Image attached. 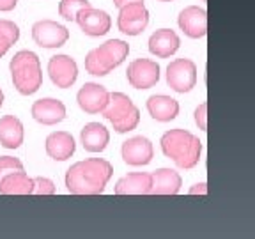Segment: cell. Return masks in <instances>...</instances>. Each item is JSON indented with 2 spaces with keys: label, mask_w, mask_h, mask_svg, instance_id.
<instances>
[{
  "label": "cell",
  "mask_w": 255,
  "mask_h": 239,
  "mask_svg": "<svg viewBox=\"0 0 255 239\" xmlns=\"http://www.w3.org/2000/svg\"><path fill=\"white\" fill-rule=\"evenodd\" d=\"M114 175V167L108 159L87 158L76 161L68 168L64 175V183L71 195H101L108 181Z\"/></svg>",
  "instance_id": "6da1fadb"
},
{
  "label": "cell",
  "mask_w": 255,
  "mask_h": 239,
  "mask_svg": "<svg viewBox=\"0 0 255 239\" xmlns=\"http://www.w3.org/2000/svg\"><path fill=\"white\" fill-rule=\"evenodd\" d=\"M159 147L168 159L184 170L195 168L202 156V142L199 136L181 127L165 131L159 138Z\"/></svg>",
  "instance_id": "7a4b0ae2"
},
{
  "label": "cell",
  "mask_w": 255,
  "mask_h": 239,
  "mask_svg": "<svg viewBox=\"0 0 255 239\" xmlns=\"http://www.w3.org/2000/svg\"><path fill=\"white\" fill-rule=\"evenodd\" d=\"M12 85L21 96L36 94L43 85V69L39 57L30 50H20L9 62Z\"/></svg>",
  "instance_id": "3957f363"
},
{
  "label": "cell",
  "mask_w": 255,
  "mask_h": 239,
  "mask_svg": "<svg viewBox=\"0 0 255 239\" xmlns=\"http://www.w3.org/2000/svg\"><path fill=\"white\" fill-rule=\"evenodd\" d=\"M129 44L123 39H108L85 55V71L92 76H107L128 59Z\"/></svg>",
  "instance_id": "277c9868"
},
{
  "label": "cell",
  "mask_w": 255,
  "mask_h": 239,
  "mask_svg": "<svg viewBox=\"0 0 255 239\" xmlns=\"http://www.w3.org/2000/svg\"><path fill=\"white\" fill-rule=\"evenodd\" d=\"M101 116L112 124V127L117 133L124 135L133 129H136L140 122V110L131 98L124 92H110L105 108L101 110Z\"/></svg>",
  "instance_id": "5b68a950"
},
{
  "label": "cell",
  "mask_w": 255,
  "mask_h": 239,
  "mask_svg": "<svg viewBox=\"0 0 255 239\" xmlns=\"http://www.w3.org/2000/svg\"><path fill=\"white\" fill-rule=\"evenodd\" d=\"M197 64L191 59H175L167 66V85L172 91L179 92V94H186V92L193 91V87L197 85Z\"/></svg>",
  "instance_id": "8992f818"
},
{
  "label": "cell",
  "mask_w": 255,
  "mask_h": 239,
  "mask_svg": "<svg viewBox=\"0 0 255 239\" xmlns=\"http://www.w3.org/2000/svg\"><path fill=\"white\" fill-rule=\"evenodd\" d=\"M159 76H161V68L156 60L151 59H135L128 64L126 69V78L128 84L131 85L133 89H140V91H145V89L154 87L159 82Z\"/></svg>",
  "instance_id": "52a82bcc"
},
{
  "label": "cell",
  "mask_w": 255,
  "mask_h": 239,
  "mask_svg": "<svg viewBox=\"0 0 255 239\" xmlns=\"http://www.w3.org/2000/svg\"><path fill=\"white\" fill-rule=\"evenodd\" d=\"M149 25V11L143 2L126 4L119 7L117 16V28L126 36H138Z\"/></svg>",
  "instance_id": "ba28073f"
},
{
  "label": "cell",
  "mask_w": 255,
  "mask_h": 239,
  "mask_svg": "<svg viewBox=\"0 0 255 239\" xmlns=\"http://www.w3.org/2000/svg\"><path fill=\"white\" fill-rule=\"evenodd\" d=\"M32 39L37 46L53 50L68 43L69 30L53 20H39L32 25Z\"/></svg>",
  "instance_id": "9c48e42d"
},
{
  "label": "cell",
  "mask_w": 255,
  "mask_h": 239,
  "mask_svg": "<svg viewBox=\"0 0 255 239\" xmlns=\"http://www.w3.org/2000/svg\"><path fill=\"white\" fill-rule=\"evenodd\" d=\"M48 76L52 80V84L59 89H69L76 84L78 80V64L71 55H53L48 60Z\"/></svg>",
  "instance_id": "30bf717a"
},
{
  "label": "cell",
  "mask_w": 255,
  "mask_h": 239,
  "mask_svg": "<svg viewBox=\"0 0 255 239\" xmlns=\"http://www.w3.org/2000/svg\"><path fill=\"white\" fill-rule=\"evenodd\" d=\"M123 161L129 167H145L154 158V147L147 136L136 135L123 142L121 147Z\"/></svg>",
  "instance_id": "8fae6325"
},
{
  "label": "cell",
  "mask_w": 255,
  "mask_h": 239,
  "mask_svg": "<svg viewBox=\"0 0 255 239\" xmlns=\"http://www.w3.org/2000/svg\"><path fill=\"white\" fill-rule=\"evenodd\" d=\"M75 23L80 27V30L84 32L85 36L91 37H100L108 34L112 28V18L107 11L103 9H96L92 5L82 9L76 14Z\"/></svg>",
  "instance_id": "7c38bea8"
},
{
  "label": "cell",
  "mask_w": 255,
  "mask_h": 239,
  "mask_svg": "<svg viewBox=\"0 0 255 239\" xmlns=\"http://www.w3.org/2000/svg\"><path fill=\"white\" fill-rule=\"evenodd\" d=\"M30 114L36 122L43 124V126H55L66 119L68 108L62 101L55 100V98H41L32 103Z\"/></svg>",
  "instance_id": "4fadbf2b"
},
{
  "label": "cell",
  "mask_w": 255,
  "mask_h": 239,
  "mask_svg": "<svg viewBox=\"0 0 255 239\" xmlns=\"http://www.w3.org/2000/svg\"><path fill=\"white\" fill-rule=\"evenodd\" d=\"M177 25L190 39H202L207 36V11L199 5H188L177 16Z\"/></svg>",
  "instance_id": "5bb4252c"
},
{
  "label": "cell",
  "mask_w": 255,
  "mask_h": 239,
  "mask_svg": "<svg viewBox=\"0 0 255 239\" xmlns=\"http://www.w3.org/2000/svg\"><path fill=\"white\" fill-rule=\"evenodd\" d=\"M107 87L101 84H96V82H89L84 84V87L80 89L78 94H76V101H78V107L89 114V116H96V114H101V110L105 108L108 101Z\"/></svg>",
  "instance_id": "9a60e30c"
},
{
  "label": "cell",
  "mask_w": 255,
  "mask_h": 239,
  "mask_svg": "<svg viewBox=\"0 0 255 239\" xmlns=\"http://www.w3.org/2000/svg\"><path fill=\"white\" fill-rule=\"evenodd\" d=\"M149 52L158 59H168L175 55L181 46V37L172 28H158L149 37Z\"/></svg>",
  "instance_id": "2e32d148"
},
{
  "label": "cell",
  "mask_w": 255,
  "mask_h": 239,
  "mask_svg": "<svg viewBox=\"0 0 255 239\" xmlns=\"http://www.w3.org/2000/svg\"><path fill=\"white\" fill-rule=\"evenodd\" d=\"M183 186V177L174 168H158L151 174L149 195H177Z\"/></svg>",
  "instance_id": "e0dca14e"
},
{
  "label": "cell",
  "mask_w": 255,
  "mask_h": 239,
  "mask_svg": "<svg viewBox=\"0 0 255 239\" xmlns=\"http://www.w3.org/2000/svg\"><path fill=\"white\" fill-rule=\"evenodd\" d=\"M44 151L55 161H68L76 151V142L71 133L53 131L44 140Z\"/></svg>",
  "instance_id": "ac0fdd59"
},
{
  "label": "cell",
  "mask_w": 255,
  "mask_h": 239,
  "mask_svg": "<svg viewBox=\"0 0 255 239\" xmlns=\"http://www.w3.org/2000/svg\"><path fill=\"white\" fill-rule=\"evenodd\" d=\"M145 108H147L149 116L158 122H170L175 117L179 116L181 107L179 101L170 98L167 94H154L145 101Z\"/></svg>",
  "instance_id": "d6986e66"
},
{
  "label": "cell",
  "mask_w": 255,
  "mask_h": 239,
  "mask_svg": "<svg viewBox=\"0 0 255 239\" xmlns=\"http://www.w3.org/2000/svg\"><path fill=\"white\" fill-rule=\"evenodd\" d=\"M80 142L87 152H103L110 143V131L105 124L100 122H87L80 131Z\"/></svg>",
  "instance_id": "ffe728a7"
},
{
  "label": "cell",
  "mask_w": 255,
  "mask_h": 239,
  "mask_svg": "<svg viewBox=\"0 0 255 239\" xmlns=\"http://www.w3.org/2000/svg\"><path fill=\"white\" fill-rule=\"evenodd\" d=\"M25 140V127L23 122L16 116L0 117V145L5 149H18Z\"/></svg>",
  "instance_id": "44dd1931"
},
{
  "label": "cell",
  "mask_w": 255,
  "mask_h": 239,
  "mask_svg": "<svg viewBox=\"0 0 255 239\" xmlns=\"http://www.w3.org/2000/svg\"><path fill=\"white\" fill-rule=\"evenodd\" d=\"M151 190V174L147 172H131L123 175L116 183V195H149Z\"/></svg>",
  "instance_id": "7402d4cb"
},
{
  "label": "cell",
  "mask_w": 255,
  "mask_h": 239,
  "mask_svg": "<svg viewBox=\"0 0 255 239\" xmlns=\"http://www.w3.org/2000/svg\"><path fill=\"white\" fill-rule=\"evenodd\" d=\"M34 181L25 170L9 172L0 179V195H32Z\"/></svg>",
  "instance_id": "603a6c76"
},
{
  "label": "cell",
  "mask_w": 255,
  "mask_h": 239,
  "mask_svg": "<svg viewBox=\"0 0 255 239\" xmlns=\"http://www.w3.org/2000/svg\"><path fill=\"white\" fill-rule=\"evenodd\" d=\"M20 39V27L11 20L0 18V59Z\"/></svg>",
  "instance_id": "cb8c5ba5"
},
{
  "label": "cell",
  "mask_w": 255,
  "mask_h": 239,
  "mask_svg": "<svg viewBox=\"0 0 255 239\" xmlns=\"http://www.w3.org/2000/svg\"><path fill=\"white\" fill-rule=\"evenodd\" d=\"M89 0H60L59 2V16H62L66 21H75L76 14L82 9L89 7Z\"/></svg>",
  "instance_id": "d4e9b609"
},
{
  "label": "cell",
  "mask_w": 255,
  "mask_h": 239,
  "mask_svg": "<svg viewBox=\"0 0 255 239\" xmlns=\"http://www.w3.org/2000/svg\"><path fill=\"white\" fill-rule=\"evenodd\" d=\"M34 181V188H32V195H55L57 186L50 177H43V175H37V177H32Z\"/></svg>",
  "instance_id": "484cf974"
},
{
  "label": "cell",
  "mask_w": 255,
  "mask_h": 239,
  "mask_svg": "<svg viewBox=\"0 0 255 239\" xmlns=\"http://www.w3.org/2000/svg\"><path fill=\"white\" fill-rule=\"evenodd\" d=\"M16 170H25L21 159L14 158V156H0V179L7 175L9 172Z\"/></svg>",
  "instance_id": "4316f807"
},
{
  "label": "cell",
  "mask_w": 255,
  "mask_h": 239,
  "mask_svg": "<svg viewBox=\"0 0 255 239\" xmlns=\"http://www.w3.org/2000/svg\"><path fill=\"white\" fill-rule=\"evenodd\" d=\"M195 124L200 131H207V103H200L195 108Z\"/></svg>",
  "instance_id": "83f0119b"
},
{
  "label": "cell",
  "mask_w": 255,
  "mask_h": 239,
  "mask_svg": "<svg viewBox=\"0 0 255 239\" xmlns=\"http://www.w3.org/2000/svg\"><path fill=\"white\" fill-rule=\"evenodd\" d=\"M188 195H202V197H206L207 195V183L206 181H200V183H197V184H193V186L188 190Z\"/></svg>",
  "instance_id": "f1b7e54d"
},
{
  "label": "cell",
  "mask_w": 255,
  "mask_h": 239,
  "mask_svg": "<svg viewBox=\"0 0 255 239\" xmlns=\"http://www.w3.org/2000/svg\"><path fill=\"white\" fill-rule=\"evenodd\" d=\"M18 5V0H0V12H9Z\"/></svg>",
  "instance_id": "f546056e"
},
{
  "label": "cell",
  "mask_w": 255,
  "mask_h": 239,
  "mask_svg": "<svg viewBox=\"0 0 255 239\" xmlns=\"http://www.w3.org/2000/svg\"><path fill=\"white\" fill-rule=\"evenodd\" d=\"M135 2H143V0H114V5L119 9V7H123V5H126V4H135Z\"/></svg>",
  "instance_id": "4dcf8cb0"
},
{
  "label": "cell",
  "mask_w": 255,
  "mask_h": 239,
  "mask_svg": "<svg viewBox=\"0 0 255 239\" xmlns=\"http://www.w3.org/2000/svg\"><path fill=\"white\" fill-rule=\"evenodd\" d=\"M4 105V92H2V89H0V107Z\"/></svg>",
  "instance_id": "1f68e13d"
},
{
  "label": "cell",
  "mask_w": 255,
  "mask_h": 239,
  "mask_svg": "<svg viewBox=\"0 0 255 239\" xmlns=\"http://www.w3.org/2000/svg\"><path fill=\"white\" fill-rule=\"evenodd\" d=\"M159 2H172V0H159Z\"/></svg>",
  "instance_id": "d6a6232c"
},
{
  "label": "cell",
  "mask_w": 255,
  "mask_h": 239,
  "mask_svg": "<svg viewBox=\"0 0 255 239\" xmlns=\"http://www.w3.org/2000/svg\"><path fill=\"white\" fill-rule=\"evenodd\" d=\"M202 2H207V0H202Z\"/></svg>",
  "instance_id": "836d02e7"
}]
</instances>
